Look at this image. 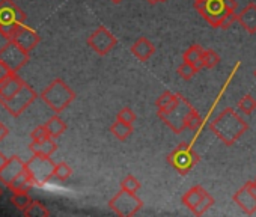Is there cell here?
<instances>
[{
    "instance_id": "cell-17",
    "label": "cell",
    "mask_w": 256,
    "mask_h": 217,
    "mask_svg": "<svg viewBox=\"0 0 256 217\" xmlns=\"http://www.w3.org/2000/svg\"><path fill=\"white\" fill-rule=\"evenodd\" d=\"M132 53H133L140 62H146V60L156 53V47H154V44H152L150 40L140 36V38L132 46Z\"/></svg>"
},
{
    "instance_id": "cell-40",
    "label": "cell",
    "mask_w": 256,
    "mask_h": 217,
    "mask_svg": "<svg viewBox=\"0 0 256 217\" xmlns=\"http://www.w3.org/2000/svg\"><path fill=\"white\" fill-rule=\"evenodd\" d=\"M199 2H202V0H193V4H199Z\"/></svg>"
},
{
    "instance_id": "cell-7",
    "label": "cell",
    "mask_w": 256,
    "mask_h": 217,
    "mask_svg": "<svg viewBox=\"0 0 256 217\" xmlns=\"http://www.w3.org/2000/svg\"><path fill=\"white\" fill-rule=\"evenodd\" d=\"M108 206L118 216L132 217L140 211V208L144 206V200L136 193L120 188V192L108 200Z\"/></svg>"
},
{
    "instance_id": "cell-29",
    "label": "cell",
    "mask_w": 256,
    "mask_h": 217,
    "mask_svg": "<svg viewBox=\"0 0 256 217\" xmlns=\"http://www.w3.org/2000/svg\"><path fill=\"white\" fill-rule=\"evenodd\" d=\"M120 188L126 190V192H132L136 193L140 188V182L134 175H126L122 181H120Z\"/></svg>"
},
{
    "instance_id": "cell-11",
    "label": "cell",
    "mask_w": 256,
    "mask_h": 217,
    "mask_svg": "<svg viewBox=\"0 0 256 217\" xmlns=\"http://www.w3.org/2000/svg\"><path fill=\"white\" fill-rule=\"evenodd\" d=\"M36 98H38L36 92L26 83L24 88H23L12 100L4 102L2 106L6 108L10 115H12L14 118H17V116H20V115L26 110V108H28L29 106H32V104L35 102Z\"/></svg>"
},
{
    "instance_id": "cell-33",
    "label": "cell",
    "mask_w": 256,
    "mask_h": 217,
    "mask_svg": "<svg viewBox=\"0 0 256 217\" xmlns=\"http://www.w3.org/2000/svg\"><path fill=\"white\" fill-rule=\"evenodd\" d=\"M50 138H52V136L48 134V130H47L46 124H44V126H38L36 128H34V130L30 132V139H32L34 142L46 140V139H50Z\"/></svg>"
},
{
    "instance_id": "cell-4",
    "label": "cell",
    "mask_w": 256,
    "mask_h": 217,
    "mask_svg": "<svg viewBox=\"0 0 256 217\" xmlns=\"http://www.w3.org/2000/svg\"><path fill=\"white\" fill-rule=\"evenodd\" d=\"M194 8L211 28L218 29L222 28L224 17L235 12L236 2L235 0H202L199 4H194Z\"/></svg>"
},
{
    "instance_id": "cell-21",
    "label": "cell",
    "mask_w": 256,
    "mask_h": 217,
    "mask_svg": "<svg viewBox=\"0 0 256 217\" xmlns=\"http://www.w3.org/2000/svg\"><path fill=\"white\" fill-rule=\"evenodd\" d=\"M204 52H205V48H204L202 46L194 44V46L188 47V48L184 52V56H182V58H184L186 62H188L190 65H193L198 71H200V70L204 68V65H202Z\"/></svg>"
},
{
    "instance_id": "cell-19",
    "label": "cell",
    "mask_w": 256,
    "mask_h": 217,
    "mask_svg": "<svg viewBox=\"0 0 256 217\" xmlns=\"http://www.w3.org/2000/svg\"><path fill=\"white\" fill-rule=\"evenodd\" d=\"M29 150L34 156H42V157H52L58 151V144L53 138L40 140V142H30Z\"/></svg>"
},
{
    "instance_id": "cell-25",
    "label": "cell",
    "mask_w": 256,
    "mask_h": 217,
    "mask_svg": "<svg viewBox=\"0 0 256 217\" xmlns=\"http://www.w3.org/2000/svg\"><path fill=\"white\" fill-rule=\"evenodd\" d=\"M11 204L23 212L32 204V198H30L29 192H14V194L11 198Z\"/></svg>"
},
{
    "instance_id": "cell-28",
    "label": "cell",
    "mask_w": 256,
    "mask_h": 217,
    "mask_svg": "<svg viewBox=\"0 0 256 217\" xmlns=\"http://www.w3.org/2000/svg\"><path fill=\"white\" fill-rule=\"evenodd\" d=\"M72 174V169L68 163L65 162H59L56 163V169H54V178H58L59 181H66Z\"/></svg>"
},
{
    "instance_id": "cell-8",
    "label": "cell",
    "mask_w": 256,
    "mask_h": 217,
    "mask_svg": "<svg viewBox=\"0 0 256 217\" xmlns=\"http://www.w3.org/2000/svg\"><path fill=\"white\" fill-rule=\"evenodd\" d=\"M29 60H30V53L18 47L11 40H8L2 46V48H0V62L12 72H18L23 66L28 65Z\"/></svg>"
},
{
    "instance_id": "cell-32",
    "label": "cell",
    "mask_w": 256,
    "mask_h": 217,
    "mask_svg": "<svg viewBox=\"0 0 256 217\" xmlns=\"http://www.w3.org/2000/svg\"><path fill=\"white\" fill-rule=\"evenodd\" d=\"M118 121H122V122H126V124H134L136 114L132 110L130 107H124L118 112Z\"/></svg>"
},
{
    "instance_id": "cell-10",
    "label": "cell",
    "mask_w": 256,
    "mask_h": 217,
    "mask_svg": "<svg viewBox=\"0 0 256 217\" xmlns=\"http://www.w3.org/2000/svg\"><path fill=\"white\" fill-rule=\"evenodd\" d=\"M116 36L106 26H98L88 38V46L100 56L108 54L116 47Z\"/></svg>"
},
{
    "instance_id": "cell-37",
    "label": "cell",
    "mask_w": 256,
    "mask_h": 217,
    "mask_svg": "<svg viewBox=\"0 0 256 217\" xmlns=\"http://www.w3.org/2000/svg\"><path fill=\"white\" fill-rule=\"evenodd\" d=\"M150 5H156V4H164V0H146Z\"/></svg>"
},
{
    "instance_id": "cell-38",
    "label": "cell",
    "mask_w": 256,
    "mask_h": 217,
    "mask_svg": "<svg viewBox=\"0 0 256 217\" xmlns=\"http://www.w3.org/2000/svg\"><path fill=\"white\" fill-rule=\"evenodd\" d=\"M110 2H112V4H114V5H118V4H120V2H122V0H110Z\"/></svg>"
},
{
    "instance_id": "cell-15",
    "label": "cell",
    "mask_w": 256,
    "mask_h": 217,
    "mask_svg": "<svg viewBox=\"0 0 256 217\" xmlns=\"http://www.w3.org/2000/svg\"><path fill=\"white\" fill-rule=\"evenodd\" d=\"M24 168H26V163L18 156L10 157L8 163L0 169V182L8 187L24 170Z\"/></svg>"
},
{
    "instance_id": "cell-34",
    "label": "cell",
    "mask_w": 256,
    "mask_h": 217,
    "mask_svg": "<svg viewBox=\"0 0 256 217\" xmlns=\"http://www.w3.org/2000/svg\"><path fill=\"white\" fill-rule=\"evenodd\" d=\"M8 134H10V128L4 122H0V142H2L5 138H8Z\"/></svg>"
},
{
    "instance_id": "cell-1",
    "label": "cell",
    "mask_w": 256,
    "mask_h": 217,
    "mask_svg": "<svg viewBox=\"0 0 256 217\" xmlns=\"http://www.w3.org/2000/svg\"><path fill=\"white\" fill-rule=\"evenodd\" d=\"M157 115L175 134H181L186 130L198 132L202 126V118L198 110L180 94H176L172 102L157 108Z\"/></svg>"
},
{
    "instance_id": "cell-14",
    "label": "cell",
    "mask_w": 256,
    "mask_h": 217,
    "mask_svg": "<svg viewBox=\"0 0 256 217\" xmlns=\"http://www.w3.org/2000/svg\"><path fill=\"white\" fill-rule=\"evenodd\" d=\"M24 84L26 82L17 72H12L0 80V104L12 100L24 88Z\"/></svg>"
},
{
    "instance_id": "cell-5",
    "label": "cell",
    "mask_w": 256,
    "mask_h": 217,
    "mask_svg": "<svg viewBox=\"0 0 256 217\" xmlns=\"http://www.w3.org/2000/svg\"><path fill=\"white\" fill-rule=\"evenodd\" d=\"M26 14L16 0H0V34L10 40L18 24H24Z\"/></svg>"
},
{
    "instance_id": "cell-12",
    "label": "cell",
    "mask_w": 256,
    "mask_h": 217,
    "mask_svg": "<svg viewBox=\"0 0 256 217\" xmlns=\"http://www.w3.org/2000/svg\"><path fill=\"white\" fill-rule=\"evenodd\" d=\"M232 199L246 214H253L256 211V181H247L235 192Z\"/></svg>"
},
{
    "instance_id": "cell-22",
    "label": "cell",
    "mask_w": 256,
    "mask_h": 217,
    "mask_svg": "<svg viewBox=\"0 0 256 217\" xmlns=\"http://www.w3.org/2000/svg\"><path fill=\"white\" fill-rule=\"evenodd\" d=\"M134 128H133V124H126V122H122V121H116L110 126V133L120 142H125L128 138L133 134Z\"/></svg>"
},
{
    "instance_id": "cell-41",
    "label": "cell",
    "mask_w": 256,
    "mask_h": 217,
    "mask_svg": "<svg viewBox=\"0 0 256 217\" xmlns=\"http://www.w3.org/2000/svg\"><path fill=\"white\" fill-rule=\"evenodd\" d=\"M253 74H254V77H256V70H254V72H253Z\"/></svg>"
},
{
    "instance_id": "cell-13",
    "label": "cell",
    "mask_w": 256,
    "mask_h": 217,
    "mask_svg": "<svg viewBox=\"0 0 256 217\" xmlns=\"http://www.w3.org/2000/svg\"><path fill=\"white\" fill-rule=\"evenodd\" d=\"M10 40L12 41V42H16L18 47H22L23 50H26V52H32V50H35V47L40 44V41H41V38H40V35L34 30V29H30L29 26H26V24H18L16 29H14V32L11 34V36H10Z\"/></svg>"
},
{
    "instance_id": "cell-6",
    "label": "cell",
    "mask_w": 256,
    "mask_h": 217,
    "mask_svg": "<svg viewBox=\"0 0 256 217\" xmlns=\"http://www.w3.org/2000/svg\"><path fill=\"white\" fill-rule=\"evenodd\" d=\"M168 162L175 170H178V174L187 175L200 162V158H199L198 152L188 144L184 142V144H180L168 156Z\"/></svg>"
},
{
    "instance_id": "cell-23",
    "label": "cell",
    "mask_w": 256,
    "mask_h": 217,
    "mask_svg": "<svg viewBox=\"0 0 256 217\" xmlns=\"http://www.w3.org/2000/svg\"><path fill=\"white\" fill-rule=\"evenodd\" d=\"M46 127L48 130V134L53 138V139H58L60 138L65 132H66V124L64 122V120L56 114L54 116H52L47 122H46Z\"/></svg>"
},
{
    "instance_id": "cell-24",
    "label": "cell",
    "mask_w": 256,
    "mask_h": 217,
    "mask_svg": "<svg viewBox=\"0 0 256 217\" xmlns=\"http://www.w3.org/2000/svg\"><path fill=\"white\" fill-rule=\"evenodd\" d=\"M23 216H26V217H48L50 211L47 210V206L42 202L32 200V204L23 211Z\"/></svg>"
},
{
    "instance_id": "cell-20",
    "label": "cell",
    "mask_w": 256,
    "mask_h": 217,
    "mask_svg": "<svg viewBox=\"0 0 256 217\" xmlns=\"http://www.w3.org/2000/svg\"><path fill=\"white\" fill-rule=\"evenodd\" d=\"M34 186H36V181L30 170L24 168V170L8 186V188H11L12 192H29V188H32Z\"/></svg>"
},
{
    "instance_id": "cell-27",
    "label": "cell",
    "mask_w": 256,
    "mask_h": 217,
    "mask_svg": "<svg viewBox=\"0 0 256 217\" xmlns=\"http://www.w3.org/2000/svg\"><path fill=\"white\" fill-rule=\"evenodd\" d=\"M218 62H220V56H218V53L216 50L208 48V50L204 52V56H202V65H204V68L211 70V68L217 66Z\"/></svg>"
},
{
    "instance_id": "cell-26",
    "label": "cell",
    "mask_w": 256,
    "mask_h": 217,
    "mask_svg": "<svg viewBox=\"0 0 256 217\" xmlns=\"http://www.w3.org/2000/svg\"><path fill=\"white\" fill-rule=\"evenodd\" d=\"M238 110L242 112L244 115H252V114L256 110V100H254L250 94L244 95V96L238 101Z\"/></svg>"
},
{
    "instance_id": "cell-9",
    "label": "cell",
    "mask_w": 256,
    "mask_h": 217,
    "mask_svg": "<svg viewBox=\"0 0 256 217\" xmlns=\"http://www.w3.org/2000/svg\"><path fill=\"white\" fill-rule=\"evenodd\" d=\"M26 168L34 175V178L36 181V186L42 187L46 182H48L54 176L56 163L50 157L34 156L29 162H26Z\"/></svg>"
},
{
    "instance_id": "cell-31",
    "label": "cell",
    "mask_w": 256,
    "mask_h": 217,
    "mask_svg": "<svg viewBox=\"0 0 256 217\" xmlns=\"http://www.w3.org/2000/svg\"><path fill=\"white\" fill-rule=\"evenodd\" d=\"M212 205H214V198H212L210 193H206V194L204 196V199L199 202V205L196 206V210H194L193 212H194L196 216H202V214H204L206 210H210Z\"/></svg>"
},
{
    "instance_id": "cell-3",
    "label": "cell",
    "mask_w": 256,
    "mask_h": 217,
    "mask_svg": "<svg viewBox=\"0 0 256 217\" xmlns=\"http://www.w3.org/2000/svg\"><path fill=\"white\" fill-rule=\"evenodd\" d=\"M40 96L54 114L59 115L76 100V92L62 78H54Z\"/></svg>"
},
{
    "instance_id": "cell-36",
    "label": "cell",
    "mask_w": 256,
    "mask_h": 217,
    "mask_svg": "<svg viewBox=\"0 0 256 217\" xmlns=\"http://www.w3.org/2000/svg\"><path fill=\"white\" fill-rule=\"evenodd\" d=\"M8 160H10V158H8L2 151H0V169H2V168L8 163Z\"/></svg>"
},
{
    "instance_id": "cell-39",
    "label": "cell",
    "mask_w": 256,
    "mask_h": 217,
    "mask_svg": "<svg viewBox=\"0 0 256 217\" xmlns=\"http://www.w3.org/2000/svg\"><path fill=\"white\" fill-rule=\"evenodd\" d=\"M2 194H4V190H2V187H0V198H2Z\"/></svg>"
},
{
    "instance_id": "cell-16",
    "label": "cell",
    "mask_w": 256,
    "mask_h": 217,
    "mask_svg": "<svg viewBox=\"0 0 256 217\" xmlns=\"http://www.w3.org/2000/svg\"><path fill=\"white\" fill-rule=\"evenodd\" d=\"M236 22L250 34H256V4H248L240 14H236Z\"/></svg>"
},
{
    "instance_id": "cell-42",
    "label": "cell",
    "mask_w": 256,
    "mask_h": 217,
    "mask_svg": "<svg viewBox=\"0 0 256 217\" xmlns=\"http://www.w3.org/2000/svg\"><path fill=\"white\" fill-rule=\"evenodd\" d=\"M164 2H168V0H164Z\"/></svg>"
},
{
    "instance_id": "cell-35",
    "label": "cell",
    "mask_w": 256,
    "mask_h": 217,
    "mask_svg": "<svg viewBox=\"0 0 256 217\" xmlns=\"http://www.w3.org/2000/svg\"><path fill=\"white\" fill-rule=\"evenodd\" d=\"M10 74H12V71H10L2 62H0V80H2V78H5L6 76H10Z\"/></svg>"
},
{
    "instance_id": "cell-18",
    "label": "cell",
    "mask_w": 256,
    "mask_h": 217,
    "mask_svg": "<svg viewBox=\"0 0 256 217\" xmlns=\"http://www.w3.org/2000/svg\"><path fill=\"white\" fill-rule=\"evenodd\" d=\"M208 192L202 187V186H194V187H192L190 190H187L184 194H182V198H181V202H182V205H186L192 212L196 210V206L199 205V202L204 199V196Z\"/></svg>"
},
{
    "instance_id": "cell-30",
    "label": "cell",
    "mask_w": 256,
    "mask_h": 217,
    "mask_svg": "<svg viewBox=\"0 0 256 217\" xmlns=\"http://www.w3.org/2000/svg\"><path fill=\"white\" fill-rule=\"evenodd\" d=\"M178 76L182 78V80H192L193 77H194V74H198L199 71L193 66V65H190L188 62H182L180 66H178Z\"/></svg>"
},
{
    "instance_id": "cell-2",
    "label": "cell",
    "mask_w": 256,
    "mask_h": 217,
    "mask_svg": "<svg viewBox=\"0 0 256 217\" xmlns=\"http://www.w3.org/2000/svg\"><path fill=\"white\" fill-rule=\"evenodd\" d=\"M210 128L218 140H222L226 146H232L248 130V124L234 108L228 107L211 121Z\"/></svg>"
}]
</instances>
